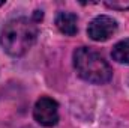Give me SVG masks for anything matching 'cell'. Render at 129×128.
I'll return each instance as SVG.
<instances>
[{
  "mask_svg": "<svg viewBox=\"0 0 129 128\" xmlns=\"http://www.w3.org/2000/svg\"><path fill=\"white\" fill-rule=\"evenodd\" d=\"M2 5H5V0H0V6H2Z\"/></svg>",
  "mask_w": 129,
  "mask_h": 128,
  "instance_id": "9c48e42d",
  "label": "cell"
},
{
  "mask_svg": "<svg viewBox=\"0 0 129 128\" xmlns=\"http://www.w3.org/2000/svg\"><path fill=\"white\" fill-rule=\"evenodd\" d=\"M35 18H33V21L36 23V21H39V20H42V17H44V14H42V11H35V15H33Z\"/></svg>",
  "mask_w": 129,
  "mask_h": 128,
  "instance_id": "ba28073f",
  "label": "cell"
},
{
  "mask_svg": "<svg viewBox=\"0 0 129 128\" xmlns=\"http://www.w3.org/2000/svg\"><path fill=\"white\" fill-rule=\"evenodd\" d=\"M117 30V21L113 20L108 15H99L95 20H92V23L87 27V35L98 42L107 41L110 39L114 32Z\"/></svg>",
  "mask_w": 129,
  "mask_h": 128,
  "instance_id": "277c9868",
  "label": "cell"
},
{
  "mask_svg": "<svg viewBox=\"0 0 129 128\" xmlns=\"http://www.w3.org/2000/svg\"><path fill=\"white\" fill-rule=\"evenodd\" d=\"M74 66L78 75L90 83L102 84L111 80L113 71L108 62L95 50L80 47L74 51Z\"/></svg>",
  "mask_w": 129,
  "mask_h": 128,
  "instance_id": "7a4b0ae2",
  "label": "cell"
},
{
  "mask_svg": "<svg viewBox=\"0 0 129 128\" xmlns=\"http://www.w3.org/2000/svg\"><path fill=\"white\" fill-rule=\"evenodd\" d=\"M77 23H78L77 15L71 14V12H60L56 17V26H57V29L62 33L68 35V36H72V35L77 33V30H78Z\"/></svg>",
  "mask_w": 129,
  "mask_h": 128,
  "instance_id": "5b68a950",
  "label": "cell"
},
{
  "mask_svg": "<svg viewBox=\"0 0 129 128\" xmlns=\"http://www.w3.org/2000/svg\"><path fill=\"white\" fill-rule=\"evenodd\" d=\"M111 56H113V59H114L116 62H119V63L129 65V38L120 41V42H117V44L113 47Z\"/></svg>",
  "mask_w": 129,
  "mask_h": 128,
  "instance_id": "8992f818",
  "label": "cell"
},
{
  "mask_svg": "<svg viewBox=\"0 0 129 128\" xmlns=\"http://www.w3.org/2000/svg\"><path fill=\"white\" fill-rule=\"evenodd\" d=\"M36 36H38L36 23L33 20L20 17L9 20L5 24L0 36V42L8 54L18 57L26 54L32 48V45L36 41Z\"/></svg>",
  "mask_w": 129,
  "mask_h": 128,
  "instance_id": "6da1fadb",
  "label": "cell"
},
{
  "mask_svg": "<svg viewBox=\"0 0 129 128\" xmlns=\"http://www.w3.org/2000/svg\"><path fill=\"white\" fill-rule=\"evenodd\" d=\"M105 6L116 9V11H126V9H129V0H113V2L107 0Z\"/></svg>",
  "mask_w": 129,
  "mask_h": 128,
  "instance_id": "52a82bcc",
  "label": "cell"
},
{
  "mask_svg": "<svg viewBox=\"0 0 129 128\" xmlns=\"http://www.w3.org/2000/svg\"><path fill=\"white\" fill-rule=\"evenodd\" d=\"M59 105L53 98L42 96L41 99L36 101L35 109H33V116L38 124L44 127H53L59 121Z\"/></svg>",
  "mask_w": 129,
  "mask_h": 128,
  "instance_id": "3957f363",
  "label": "cell"
}]
</instances>
